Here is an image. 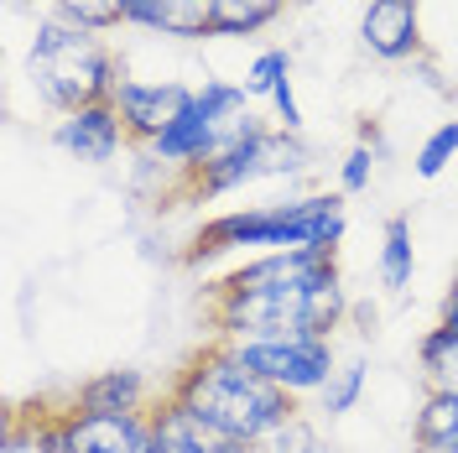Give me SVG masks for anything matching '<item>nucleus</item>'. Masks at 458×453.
Here are the masks:
<instances>
[{"mask_svg": "<svg viewBox=\"0 0 458 453\" xmlns=\"http://www.w3.org/2000/svg\"><path fill=\"white\" fill-rule=\"evenodd\" d=\"M73 453H157L151 412H79L68 401Z\"/></svg>", "mask_w": 458, "mask_h": 453, "instance_id": "12", "label": "nucleus"}, {"mask_svg": "<svg viewBox=\"0 0 458 453\" xmlns=\"http://www.w3.org/2000/svg\"><path fill=\"white\" fill-rule=\"evenodd\" d=\"M344 193H308V199L286 203H250V209H229L203 219L193 245L182 251L188 266H203L214 255L229 251H339L344 245Z\"/></svg>", "mask_w": 458, "mask_h": 453, "instance_id": "2", "label": "nucleus"}, {"mask_svg": "<svg viewBox=\"0 0 458 453\" xmlns=\"http://www.w3.org/2000/svg\"><path fill=\"white\" fill-rule=\"evenodd\" d=\"M120 11H125V27L151 37H182V42L208 37V11L199 0H120Z\"/></svg>", "mask_w": 458, "mask_h": 453, "instance_id": "14", "label": "nucleus"}, {"mask_svg": "<svg viewBox=\"0 0 458 453\" xmlns=\"http://www.w3.org/2000/svg\"><path fill=\"white\" fill-rule=\"evenodd\" d=\"M53 146L68 151L73 162L105 167V162H114V157L131 146V136H125V120H120V110H114V99H99V105H79V110L57 115Z\"/></svg>", "mask_w": 458, "mask_h": 453, "instance_id": "8", "label": "nucleus"}, {"mask_svg": "<svg viewBox=\"0 0 458 453\" xmlns=\"http://www.w3.org/2000/svg\"><path fill=\"white\" fill-rule=\"evenodd\" d=\"M266 105H271V125H282V131H292V136L302 131V105H297V84H292V79H282Z\"/></svg>", "mask_w": 458, "mask_h": 453, "instance_id": "24", "label": "nucleus"}, {"mask_svg": "<svg viewBox=\"0 0 458 453\" xmlns=\"http://www.w3.org/2000/svg\"><path fill=\"white\" fill-rule=\"evenodd\" d=\"M229 355L250 370V375L271 380V386H282L286 397H297V401H302V397H323V386H328V380H334V370H339V349H334L328 334L234 339V344H229Z\"/></svg>", "mask_w": 458, "mask_h": 453, "instance_id": "6", "label": "nucleus"}, {"mask_svg": "<svg viewBox=\"0 0 458 453\" xmlns=\"http://www.w3.org/2000/svg\"><path fill=\"white\" fill-rule=\"evenodd\" d=\"M172 397L188 401L193 412H203L219 432H229L245 449H256L266 432H276L282 423L297 417V397H286L282 386L250 375V370L229 355L225 339L203 344L199 355L177 370Z\"/></svg>", "mask_w": 458, "mask_h": 453, "instance_id": "3", "label": "nucleus"}, {"mask_svg": "<svg viewBox=\"0 0 458 453\" xmlns=\"http://www.w3.org/2000/svg\"><path fill=\"white\" fill-rule=\"evenodd\" d=\"M375 151H380V146H365V141L349 146V157L339 162V193H344V199H354V193H365V188H370Z\"/></svg>", "mask_w": 458, "mask_h": 453, "instance_id": "23", "label": "nucleus"}, {"mask_svg": "<svg viewBox=\"0 0 458 453\" xmlns=\"http://www.w3.org/2000/svg\"><path fill=\"white\" fill-rule=\"evenodd\" d=\"M199 5H203V11H208V5H214V0H199Z\"/></svg>", "mask_w": 458, "mask_h": 453, "instance_id": "26", "label": "nucleus"}, {"mask_svg": "<svg viewBox=\"0 0 458 453\" xmlns=\"http://www.w3.org/2000/svg\"><path fill=\"white\" fill-rule=\"evenodd\" d=\"M360 42L380 63H417L428 37H422V0H370L360 16Z\"/></svg>", "mask_w": 458, "mask_h": 453, "instance_id": "9", "label": "nucleus"}, {"mask_svg": "<svg viewBox=\"0 0 458 453\" xmlns=\"http://www.w3.org/2000/svg\"><path fill=\"white\" fill-rule=\"evenodd\" d=\"M27 73L37 99L53 115H68L79 105L114 99V89L125 84V57L114 53L99 31L63 21L57 11H42L27 37Z\"/></svg>", "mask_w": 458, "mask_h": 453, "instance_id": "4", "label": "nucleus"}, {"mask_svg": "<svg viewBox=\"0 0 458 453\" xmlns=\"http://www.w3.org/2000/svg\"><path fill=\"white\" fill-rule=\"evenodd\" d=\"M47 11H57L63 21H79V27L99 31V37H110V31L125 27L120 0H47Z\"/></svg>", "mask_w": 458, "mask_h": 453, "instance_id": "19", "label": "nucleus"}, {"mask_svg": "<svg viewBox=\"0 0 458 453\" xmlns=\"http://www.w3.org/2000/svg\"><path fill=\"white\" fill-rule=\"evenodd\" d=\"M313 453H339V449H334V443H318V449Z\"/></svg>", "mask_w": 458, "mask_h": 453, "instance_id": "25", "label": "nucleus"}, {"mask_svg": "<svg viewBox=\"0 0 458 453\" xmlns=\"http://www.w3.org/2000/svg\"><path fill=\"white\" fill-rule=\"evenodd\" d=\"M199 84H182V79H125L114 89V110L125 120V136L131 146H151L162 131H167L177 115L193 105Z\"/></svg>", "mask_w": 458, "mask_h": 453, "instance_id": "7", "label": "nucleus"}, {"mask_svg": "<svg viewBox=\"0 0 458 453\" xmlns=\"http://www.w3.org/2000/svg\"><path fill=\"white\" fill-rule=\"evenodd\" d=\"M282 79H292V53H286V47H260V53L250 57V68H245V79H240V84H245L250 99L266 105V99L276 94Z\"/></svg>", "mask_w": 458, "mask_h": 453, "instance_id": "20", "label": "nucleus"}, {"mask_svg": "<svg viewBox=\"0 0 458 453\" xmlns=\"http://www.w3.org/2000/svg\"><path fill=\"white\" fill-rule=\"evenodd\" d=\"M308 172V146L302 136H292L282 125H256L245 136L225 141L203 167L177 177V199L188 203H214L229 199L250 183H271V177H302Z\"/></svg>", "mask_w": 458, "mask_h": 453, "instance_id": "5", "label": "nucleus"}, {"mask_svg": "<svg viewBox=\"0 0 458 453\" xmlns=\"http://www.w3.org/2000/svg\"><path fill=\"white\" fill-rule=\"evenodd\" d=\"M151 443H157V453H250L172 391L151 406Z\"/></svg>", "mask_w": 458, "mask_h": 453, "instance_id": "11", "label": "nucleus"}, {"mask_svg": "<svg viewBox=\"0 0 458 453\" xmlns=\"http://www.w3.org/2000/svg\"><path fill=\"white\" fill-rule=\"evenodd\" d=\"M454 282H458V277H454Z\"/></svg>", "mask_w": 458, "mask_h": 453, "instance_id": "27", "label": "nucleus"}, {"mask_svg": "<svg viewBox=\"0 0 458 453\" xmlns=\"http://www.w3.org/2000/svg\"><path fill=\"white\" fill-rule=\"evenodd\" d=\"M417 365H422V386L428 391H458V334L448 323H437L417 344Z\"/></svg>", "mask_w": 458, "mask_h": 453, "instance_id": "17", "label": "nucleus"}, {"mask_svg": "<svg viewBox=\"0 0 458 453\" xmlns=\"http://www.w3.org/2000/svg\"><path fill=\"white\" fill-rule=\"evenodd\" d=\"M411 453H458V391H422L411 417Z\"/></svg>", "mask_w": 458, "mask_h": 453, "instance_id": "15", "label": "nucleus"}, {"mask_svg": "<svg viewBox=\"0 0 458 453\" xmlns=\"http://www.w3.org/2000/svg\"><path fill=\"white\" fill-rule=\"evenodd\" d=\"M375 271H380V286H386V292H406V286H411V277H417V245H411V219H406V214H391V219H386Z\"/></svg>", "mask_w": 458, "mask_h": 453, "instance_id": "16", "label": "nucleus"}, {"mask_svg": "<svg viewBox=\"0 0 458 453\" xmlns=\"http://www.w3.org/2000/svg\"><path fill=\"white\" fill-rule=\"evenodd\" d=\"M454 157H458V115L454 120H437L428 131V141L417 146V177H443Z\"/></svg>", "mask_w": 458, "mask_h": 453, "instance_id": "21", "label": "nucleus"}, {"mask_svg": "<svg viewBox=\"0 0 458 453\" xmlns=\"http://www.w3.org/2000/svg\"><path fill=\"white\" fill-rule=\"evenodd\" d=\"M318 443H323V438H318V427L308 423L302 412H297L292 423H282L276 432H266V438H260L250 453H313Z\"/></svg>", "mask_w": 458, "mask_h": 453, "instance_id": "22", "label": "nucleus"}, {"mask_svg": "<svg viewBox=\"0 0 458 453\" xmlns=\"http://www.w3.org/2000/svg\"><path fill=\"white\" fill-rule=\"evenodd\" d=\"M365 386H370V365H365V360H344V365L334 370V380L323 386L318 406H323L328 417H349V412L360 406V397H365Z\"/></svg>", "mask_w": 458, "mask_h": 453, "instance_id": "18", "label": "nucleus"}, {"mask_svg": "<svg viewBox=\"0 0 458 453\" xmlns=\"http://www.w3.org/2000/svg\"><path fill=\"white\" fill-rule=\"evenodd\" d=\"M349 318L339 251H266L234 266L208 292L214 339H276V334H328Z\"/></svg>", "mask_w": 458, "mask_h": 453, "instance_id": "1", "label": "nucleus"}, {"mask_svg": "<svg viewBox=\"0 0 458 453\" xmlns=\"http://www.w3.org/2000/svg\"><path fill=\"white\" fill-rule=\"evenodd\" d=\"M73 406H79V412H151V406H157V397H151L146 370L114 365V370H99V375L79 380Z\"/></svg>", "mask_w": 458, "mask_h": 453, "instance_id": "13", "label": "nucleus"}, {"mask_svg": "<svg viewBox=\"0 0 458 453\" xmlns=\"http://www.w3.org/2000/svg\"><path fill=\"white\" fill-rule=\"evenodd\" d=\"M219 146H225V125L203 110L199 94H193V105L177 115V120H172L157 141L146 146V157H151L157 167H167V172H177V177H182V172L203 167V162H208Z\"/></svg>", "mask_w": 458, "mask_h": 453, "instance_id": "10", "label": "nucleus"}]
</instances>
